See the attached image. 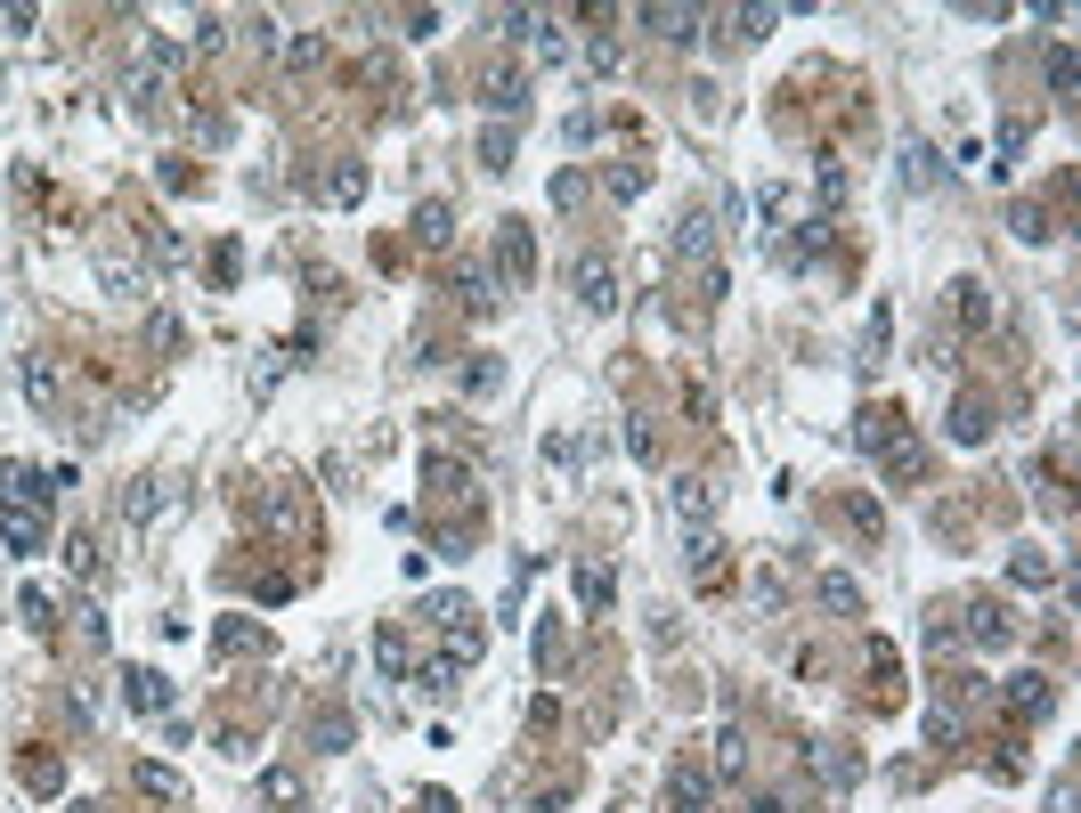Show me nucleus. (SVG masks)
<instances>
[{
  "instance_id": "nucleus-1",
  "label": "nucleus",
  "mask_w": 1081,
  "mask_h": 813,
  "mask_svg": "<svg viewBox=\"0 0 1081 813\" xmlns=\"http://www.w3.org/2000/svg\"><path fill=\"white\" fill-rule=\"evenodd\" d=\"M537 277V237L521 220H505V237H496V285H529Z\"/></svg>"
},
{
  "instance_id": "nucleus-2",
  "label": "nucleus",
  "mask_w": 1081,
  "mask_h": 813,
  "mask_svg": "<svg viewBox=\"0 0 1081 813\" xmlns=\"http://www.w3.org/2000/svg\"><path fill=\"white\" fill-rule=\"evenodd\" d=\"M0 488H9V505H16V513H49V496H57V472L9 464V472H0Z\"/></svg>"
},
{
  "instance_id": "nucleus-3",
  "label": "nucleus",
  "mask_w": 1081,
  "mask_h": 813,
  "mask_svg": "<svg viewBox=\"0 0 1081 813\" xmlns=\"http://www.w3.org/2000/svg\"><path fill=\"white\" fill-rule=\"evenodd\" d=\"M570 285H577V301H586V309H618V277H610V261H602V253H577Z\"/></svg>"
},
{
  "instance_id": "nucleus-4",
  "label": "nucleus",
  "mask_w": 1081,
  "mask_h": 813,
  "mask_svg": "<svg viewBox=\"0 0 1081 813\" xmlns=\"http://www.w3.org/2000/svg\"><path fill=\"white\" fill-rule=\"evenodd\" d=\"M122 700H131L139 716H163V707H172V675H163V667H131V675H122Z\"/></svg>"
},
{
  "instance_id": "nucleus-5",
  "label": "nucleus",
  "mask_w": 1081,
  "mask_h": 813,
  "mask_svg": "<svg viewBox=\"0 0 1081 813\" xmlns=\"http://www.w3.org/2000/svg\"><path fill=\"white\" fill-rule=\"evenodd\" d=\"M635 25L659 33V41H699V25H708V17H699V9H668V0H659V9H635Z\"/></svg>"
},
{
  "instance_id": "nucleus-6",
  "label": "nucleus",
  "mask_w": 1081,
  "mask_h": 813,
  "mask_svg": "<svg viewBox=\"0 0 1081 813\" xmlns=\"http://www.w3.org/2000/svg\"><path fill=\"white\" fill-rule=\"evenodd\" d=\"M0 546H9L16 561H25V553H41V546H49V520H41V513H16V505H9V513H0Z\"/></svg>"
},
{
  "instance_id": "nucleus-7",
  "label": "nucleus",
  "mask_w": 1081,
  "mask_h": 813,
  "mask_svg": "<svg viewBox=\"0 0 1081 813\" xmlns=\"http://www.w3.org/2000/svg\"><path fill=\"white\" fill-rule=\"evenodd\" d=\"M481 107H488L496 122L529 114V81H512V74H488V81H481Z\"/></svg>"
},
{
  "instance_id": "nucleus-8",
  "label": "nucleus",
  "mask_w": 1081,
  "mask_h": 813,
  "mask_svg": "<svg viewBox=\"0 0 1081 813\" xmlns=\"http://www.w3.org/2000/svg\"><path fill=\"white\" fill-rule=\"evenodd\" d=\"M951 318H960V326H992V294H984V277H960V285H951Z\"/></svg>"
},
{
  "instance_id": "nucleus-9",
  "label": "nucleus",
  "mask_w": 1081,
  "mask_h": 813,
  "mask_svg": "<svg viewBox=\"0 0 1081 813\" xmlns=\"http://www.w3.org/2000/svg\"><path fill=\"white\" fill-rule=\"evenodd\" d=\"M668 813H708V773H699V765H683L668 781Z\"/></svg>"
},
{
  "instance_id": "nucleus-10",
  "label": "nucleus",
  "mask_w": 1081,
  "mask_h": 813,
  "mask_svg": "<svg viewBox=\"0 0 1081 813\" xmlns=\"http://www.w3.org/2000/svg\"><path fill=\"white\" fill-rule=\"evenodd\" d=\"M968 635H975V642H984V651H1001V642H1008L1016 627H1008V618H1001V602H968Z\"/></svg>"
},
{
  "instance_id": "nucleus-11",
  "label": "nucleus",
  "mask_w": 1081,
  "mask_h": 813,
  "mask_svg": "<svg viewBox=\"0 0 1081 813\" xmlns=\"http://www.w3.org/2000/svg\"><path fill=\"white\" fill-rule=\"evenodd\" d=\"M675 253H683V261H708V253H716V220H708V212H683Z\"/></svg>"
},
{
  "instance_id": "nucleus-12",
  "label": "nucleus",
  "mask_w": 1081,
  "mask_h": 813,
  "mask_svg": "<svg viewBox=\"0 0 1081 813\" xmlns=\"http://www.w3.org/2000/svg\"><path fill=\"white\" fill-rule=\"evenodd\" d=\"M675 513H683V520H692V529H708V513H716V488H708V481H692V472H683V481H675Z\"/></svg>"
},
{
  "instance_id": "nucleus-13",
  "label": "nucleus",
  "mask_w": 1081,
  "mask_h": 813,
  "mask_svg": "<svg viewBox=\"0 0 1081 813\" xmlns=\"http://www.w3.org/2000/svg\"><path fill=\"white\" fill-rule=\"evenodd\" d=\"M951 440H960V448L992 440V407H984V399H960V407H951Z\"/></svg>"
},
{
  "instance_id": "nucleus-14",
  "label": "nucleus",
  "mask_w": 1081,
  "mask_h": 813,
  "mask_svg": "<svg viewBox=\"0 0 1081 813\" xmlns=\"http://www.w3.org/2000/svg\"><path fill=\"white\" fill-rule=\"evenodd\" d=\"M25 391H33V407H41V415H57V399H66V383H57V366H49V359H25Z\"/></svg>"
},
{
  "instance_id": "nucleus-15",
  "label": "nucleus",
  "mask_w": 1081,
  "mask_h": 813,
  "mask_svg": "<svg viewBox=\"0 0 1081 813\" xmlns=\"http://www.w3.org/2000/svg\"><path fill=\"white\" fill-rule=\"evenodd\" d=\"M740 773H748V733H740V724H724V733H716V781H740Z\"/></svg>"
},
{
  "instance_id": "nucleus-16",
  "label": "nucleus",
  "mask_w": 1081,
  "mask_h": 813,
  "mask_svg": "<svg viewBox=\"0 0 1081 813\" xmlns=\"http://www.w3.org/2000/svg\"><path fill=\"white\" fill-rule=\"evenodd\" d=\"M895 424H903V415H895V407H862V415H854V440H862L870 455H879L886 440H895Z\"/></svg>"
},
{
  "instance_id": "nucleus-17",
  "label": "nucleus",
  "mask_w": 1081,
  "mask_h": 813,
  "mask_svg": "<svg viewBox=\"0 0 1081 813\" xmlns=\"http://www.w3.org/2000/svg\"><path fill=\"white\" fill-rule=\"evenodd\" d=\"M131 789H139V798L179 805V773H172V765H131Z\"/></svg>"
},
{
  "instance_id": "nucleus-18",
  "label": "nucleus",
  "mask_w": 1081,
  "mask_h": 813,
  "mask_svg": "<svg viewBox=\"0 0 1081 813\" xmlns=\"http://www.w3.org/2000/svg\"><path fill=\"white\" fill-rule=\"evenodd\" d=\"M455 294H464V309H481V318H488V309H496V277L464 261V268H455Z\"/></svg>"
},
{
  "instance_id": "nucleus-19",
  "label": "nucleus",
  "mask_w": 1081,
  "mask_h": 813,
  "mask_svg": "<svg viewBox=\"0 0 1081 813\" xmlns=\"http://www.w3.org/2000/svg\"><path fill=\"white\" fill-rule=\"evenodd\" d=\"M415 237H423V244H448V237H455V212H448L440 196H431V204H415Z\"/></svg>"
},
{
  "instance_id": "nucleus-20",
  "label": "nucleus",
  "mask_w": 1081,
  "mask_h": 813,
  "mask_svg": "<svg viewBox=\"0 0 1081 813\" xmlns=\"http://www.w3.org/2000/svg\"><path fill=\"white\" fill-rule=\"evenodd\" d=\"M529 33H537V57H545V66H561V57H570V33H561V17L537 9V17H529Z\"/></svg>"
},
{
  "instance_id": "nucleus-21",
  "label": "nucleus",
  "mask_w": 1081,
  "mask_h": 813,
  "mask_svg": "<svg viewBox=\"0 0 1081 813\" xmlns=\"http://www.w3.org/2000/svg\"><path fill=\"white\" fill-rule=\"evenodd\" d=\"M512 147H521V139H512V122H488V131H481V172H505Z\"/></svg>"
},
{
  "instance_id": "nucleus-22",
  "label": "nucleus",
  "mask_w": 1081,
  "mask_h": 813,
  "mask_svg": "<svg viewBox=\"0 0 1081 813\" xmlns=\"http://www.w3.org/2000/svg\"><path fill=\"white\" fill-rule=\"evenodd\" d=\"M1049 700H1057V692H1049V675H1016V683H1008V707H1016V716H1041Z\"/></svg>"
},
{
  "instance_id": "nucleus-23",
  "label": "nucleus",
  "mask_w": 1081,
  "mask_h": 813,
  "mask_svg": "<svg viewBox=\"0 0 1081 813\" xmlns=\"http://www.w3.org/2000/svg\"><path fill=\"white\" fill-rule=\"evenodd\" d=\"M261 805H301V773L294 765H268L261 773Z\"/></svg>"
},
{
  "instance_id": "nucleus-24",
  "label": "nucleus",
  "mask_w": 1081,
  "mask_h": 813,
  "mask_svg": "<svg viewBox=\"0 0 1081 813\" xmlns=\"http://www.w3.org/2000/svg\"><path fill=\"white\" fill-rule=\"evenodd\" d=\"M98 277H107V294H122V301H139V294H147V268H122L114 253L98 261Z\"/></svg>"
},
{
  "instance_id": "nucleus-25",
  "label": "nucleus",
  "mask_w": 1081,
  "mask_h": 813,
  "mask_svg": "<svg viewBox=\"0 0 1081 813\" xmlns=\"http://www.w3.org/2000/svg\"><path fill=\"white\" fill-rule=\"evenodd\" d=\"M1008 578H1016V586H1049V578H1057V561H1049L1041 546H1025V553L1008 561Z\"/></svg>"
},
{
  "instance_id": "nucleus-26",
  "label": "nucleus",
  "mask_w": 1081,
  "mask_h": 813,
  "mask_svg": "<svg viewBox=\"0 0 1081 813\" xmlns=\"http://www.w3.org/2000/svg\"><path fill=\"white\" fill-rule=\"evenodd\" d=\"M821 602H829V611H846V618H854V611H862V586H854L846 570H829V578H821Z\"/></svg>"
},
{
  "instance_id": "nucleus-27",
  "label": "nucleus",
  "mask_w": 1081,
  "mask_h": 813,
  "mask_svg": "<svg viewBox=\"0 0 1081 813\" xmlns=\"http://www.w3.org/2000/svg\"><path fill=\"white\" fill-rule=\"evenodd\" d=\"M366 196V163H342L334 179H326V204H359Z\"/></svg>"
},
{
  "instance_id": "nucleus-28",
  "label": "nucleus",
  "mask_w": 1081,
  "mask_h": 813,
  "mask_svg": "<svg viewBox=\"0 0 1081 813\" xmlns=\"http://www.w3.org/2000/svg\"><path fill=\"white\" fill-rule=\"evenodd\" d=\"M570 586H577V602H586V611H610V570H577Z\"/></svg>"
},
{
  "instance_id": "nucleus-29",
  "label": "nucleus",
  "mask_w": 1081,
  "mask_h": 813,
  "mask_svg": "<svg viewBox=\"0 0 1081 813\" xmlns=\"http://www.w3.org/2000/svg\"><path fill=\"white\" fill-rule=\"evenodd\" d=\"M724 25H740V41H764V33L781 25V9H732V17H724Z\"/></svg>"
},
{
  "instance_id": "nucleus-30",
  "label": "nucleus",
  "mask_w": 1081,
  "mask_h": 813,
  "mask_svg": "<svg viewBox=\"0 0 1081 813\" xmlns=\"http://www.w3.org/2000/svg\"><path fill=\"white\" fill-rule=\"evenodd\" d=\"M716 553H724V546H716V537H708V529H692V578H699V586H708V578L724 570V561H716Z\"/></svg>"
},
{
  "instance_id": "nucleus-31",
  "label": "nucleus",
  "mask_w": 1081,
  "mask_h": 813,
  "mask_svg": "<svg viewBox=\"0 0 1081 813\" xmlns=\"http://www.w3.org/2000/svg\"><path fill=\"white\" fill-rule=\"evenodd\" d=\"M220 651H261V627L253 618H220Z\"/></svg>"
},
{
  "instance_id": "nucleus-32",
  "label": "nucleus",
  "mask_w": 1081,
  "mask_h": 813,
  "mask_svg": "<svg viewBox=\"0 0 1081 813\" xmlns=\"http://www.w3.org/2000/svg\"><path fill=\"white\" fill-rule=\"evenodd\" d=\"M1008 228H1016L1025 244H1041V237H1049V212H1041V204H1016V212H1008Z\"/></svg>"
},
{
  "instance_id": "nucleus-33",
  "label": "nucleus",
  "mask_w": 1081,
  "mask_h": 813,
  "mask_svg": "<svg viewBox=\"0 0 1081 813\" xmlns=\"http://www.w3.org/2000/svg\"><path fill=\"white\" fill-rule=\"evenodd\" d=\"M1049 90L1073 98V41H1057V50H1049Z\"/></svg>"
},
{
  "instance_id": "nucleus-34",
  "label": "nucleus",
  "mask_w": 1081,
  "mask_h": 813,
  "mask_svg": "<svg viewBox=\"0 0 1081 813\" xmlns=\"http://www.w3.org/2000/svg\"><path fill=\"white\" fill-rule=\"evenodd\" d=\"M66 570L74 578H98V537H66Z\"/></svg>"
},
{
  "instance_id": "nucleus-35",
  "label": "nucleus",
  "mask_w": 1081,
  "mask_h": 813,
  "mask_svg": "<svg viewBox=\"0 0 1081 813\" xmlns=\"http://www.w3.org/2000/svg\"><path fill=\"white\" fill-rule=\"evenodd\" d=\"M318 748H326V757L350 748V716H342V707H334V716H318Z\"/></svg>"
},
{
  "instance_id": "nucleus-36",
  "label": "nucleus",
  "mask_w": 1081,
  "mask_h": 813,
  "mask_svg": "<svg viewBox=\"0 0 1081 813\" xmlns=\"http://www.w3.org/2000/svg\"><path fill=\"white\" fill-rule=\"evenodd\" d=\"M935 179V155L927 147H903V187H927Z\"/></svg>"
},
{
  "instance_id": "nucleus-37",
  "label": "nucleus",
  "mask_w": 1081,
  "mask_h": 813,
  "mask_svg": "<svg viewBox=\"0 0 1081 813\" xmlns=\"http://www.w3.org/2000/svg\"><path fill=\"white\" fill-rule=\"evenodd\" d=\"M155 513V481H139V488H122V520H147Z\"/></svg>"
},
{
  "instance_id": "nucleus-38",
  "label": "nucleus",
  "mask_w": 1081,
  "mask_h": 813,
  "mask_svg": "<svg viewBox=\"0 0 1081 813\" xmlns=\"http://www.w3.org/2000/svg\"><path fill=\"white\" fill-rule=\"evenodd\" d=\"M586 66H594V74H610V66H618V41H610V33H594V41H586Z\"/></svg>"
},
{
  "instance_id": "nucleus-39",
  "label": "nucleus",
  "mask_w": 1081,
  "mask_h": 813,
  "mask_svg": "<svg viewBox=\"0 0 1081 813\" xmlns=\"http://www.w3.org/2000/svg\"><path fill=\"white\" fill-rule=\"evenodd\" d=\"M399 25H407V41H431V33H440V9H407Z\"/></svg>"
},
{
  "instance_id": "nucleus-40",
  "label": "nucleus",
  "mask_w": 1081,
  "mask_h": 813,
  "mask_svg": "<svg viewBox=\"0 0 1081 813\" xmlns=\"http://www.w3.org/2000/svg\"><path fill=\"white\" fill-rule=\"evenodd\" d=\"M610 196H618V204L642 196V172H635V163H618V172H610Z\"/></svg>"
},
{
  "instance_id": "nucleus-41",
  "label": "nucleus",
  "mask_w": 1081,
  "mask_h": 813,
  "mask_svg": "<svg viewBox=\"0 0 1081 813\" xmlns=\"http://www.w3.org/2000/svg\"><path fill=\"white\" fill-rule=\"evenodd\" d=\"M464 391L481 399V391H496V359H472V374H464Z\"/></svg>"
},
{
  "instance_id": "nucleus-42",
  "label": "nucleus",
  "mask_w": 1081,
  "mask_h": 813,
  "mask_svg": "<svg viewBox=\"0 0 1081 813\" xmlns=\"http://www.w3.org/2000/svg\"><path fill=\"white\" fill-rule=\"evenodd\" d=\"M1049 813H1073V781H1057V789H1049Z\"/></svg>"
}]
</instances>
